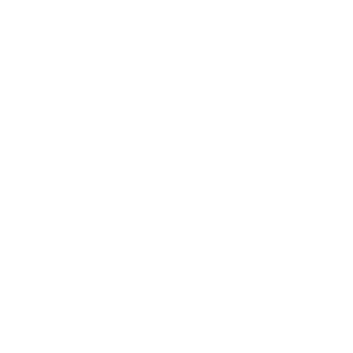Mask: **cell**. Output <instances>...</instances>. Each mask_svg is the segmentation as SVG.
I'll return each instance as SVG.
<instances>
[]
</instances>
